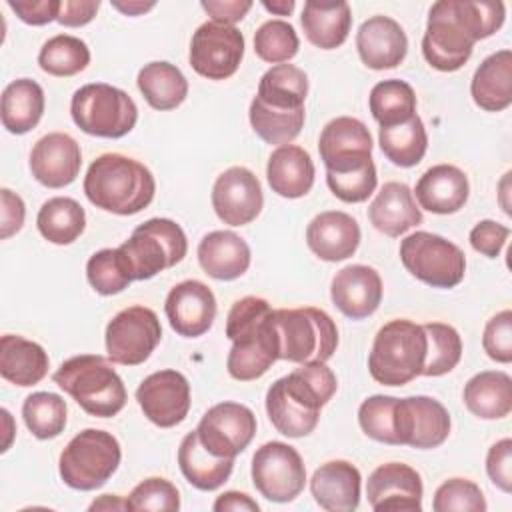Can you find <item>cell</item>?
<instances>
[{"mask_svg": "<svg viewBox=\"0 0 512 512\" xmlns=\"http://www.w3.org/2000/svg\"><path fill=\"white\" fill-rule=\"evenodd\" d=\"M120 458V442L110 432L86 428L62 450L58 460L60 478L74 490L90 492L112 478L120 466Z\"/></svg>", "mask_w": 512, "mask_h": 512, "instance_id": "obj_9", "label": "cell"}, {"mask_svg": "<svg viewBox=\"0 0 512 512\" xmlns=\"http://www.w3.org/2000/svg\"><path fill=\"white\" fill-rule=\"evenodd\" d=\"M202 446L220 458H236L256 434L254 412L238 402H220L204 412L196 426Z\"/></svg>", "mask_w": 512, "mask_h": 512, "instance_id": "obj_15", "label": "cell"}, {"mask_svg": "<svg viewBox=\"0 0 512 512\" xmlns=\"http://www.w3.org/2000/svg\"><path fill=\"white\" fill-rule=\"evenodd\" d=\"M426 338H428V350H426V362L422 368V376H444L450 370L456 368V364L462 358V338L458 330L444 322H428L422 324Z\"/></svg>", "mask_w": 512, "mask_h": 512, "instance_id": "obj_44", "label": "cell"}, {"mask_svg": "<svg viewBox=\"0 0 512 512\" xmlns=\"http://www.w3.org/2000/svg\"><path fill=\"white\" fill-rule=\"evenodd\" d=\"M422 492L420 474L402 462L380 464L366 482L368 504L374 512H418Z\"/></svg>", "mask_w": 512, "mask_h": 512, "instance_id": "obj_20", "label": "cell"}, {"mask_svg": "<svg viewBox=\"0 0 512 512\" xmlns=\"http://www.w3.org/2000/svg\"><path fill=\"white\" fill-rule=\"evenodd\" d=\"M470 94L476 106L486 112H502L512 104V52L498 50L476 68Z\"/></svg>", "mask_w": 512, "mask_h": 512, "instance_id": "obj_32", "label": "cell"}, {"mask_svg": "<svg viewBox=\"0 0 512 512\" xmlns=\"http://www.w3.org/2000/svg\"><path fill=\"white\" fill-rule=\"evenodd\" d=\"M226 336L232 340L226 368L234 380H256L278 360L272 308L264 298L244 296L236 300L226 318Z\"/></svg>", "mask_w": 512, "mask_h": 512, "instance_id": "obj_3", "label": "cell"}, {"mask_svg": "<svg viewBox=\"0 0 512 512\" xmlns=\"http://www.w3.org/2000/svg\"><path fill=\"white\" fill-rule=\"evenodd\" d=\"M80 166V144L64 132L42 136L30 152V172L46 188H64L72 184Z\"/></svg>", "mask_w": 512, "mask_h": 512, "instance_id": "obj_22", "label": "cell"}, {"mask_svg": "<svg viewBox=\"0 0 512 512\" xmlns=\"http://www.w3.org/2000/svg\"><path fill=\"white\" fill-rule=\"evenodd\" d=\"M398 446L420 450L438 448L450 434V414L430 396H408L396 402Z\"/></svg>", "mask_w": 512, "mask_h": 512, "instance_id": "obj_17", "label": "cell"}, {"mask_svg": "<svg viewBox=\"0 0 512 512\" xmlns=\"http://www.w3.org/2000/svg\"><path fill=\"white\" fill-rule=\"evenodd\" d=\"M212 508L216 512H258L260 510L256 500H252L248 494L236 492V490H228V492L220 494L214 500Z\"/></svg>", "mask_w": 512, "mask_h": 512, "instance_id": "obj_58", "label": "cell"}, {"mask_svg": "<svg viewBox=\"0 0 512 512\" xmlns=\"http://www.w3.org/2000/svg\"><path fill=\"white\" fill-rule=\"evenodd\" d=\"M326 184L332 190V194L342 202H348V204L364 202L376 190V184H378L376 166L372 162L362 170L348 172V174L326 172Z\"/></svg>", "mask_w": 512, "mask_h": 512, "instance_id": "obj_50", "label": "cell"}, {"mask_svg": "<svg viewBox=\"0 0 512 512\" xmlns=\"http://www.w3.org/2000/svg\"><path fill=\"white\" fill-rule=\"evenodd\" d=\"M360 470L346 460H330L314 470L310 492L328 512H352L360 504Z\"/></svg>", "mask_w": 512, "mask_h": 512, "instance_id": "obj_27", "label": "cell"}, {"mask_svg": "<svg viewBox=\"0 0 512 512\" xmlns=\"http://www.w3.org/2000/svg\"><path fill=\"white\" fill-rule=\"evenodd\" d=\"M244 56V34L236 26L204 22L190 40V66L208 80L230 78Z\"/></svg>", "mask_w": 512, "mask_h": 512, "instance_id": "obj_14", "label": "cell"}, {"mask_svg": "<svg viewBox=\"0 0 512 512\" xmlns=\"http://www.w3.org/2000/svg\"><path fill=\"white\" fill-rule=\"evenodd\" d=\"M48 354L24 336L4 334L0 338V374L16 386H34L48 374Z\"/></svg>", "mask_w": 512, "mask_h": 512, "instance_id": "obj_33", "label": "cell"}, {"mask_svg": "<svg viewBox=\"0 0 512 512\" xmlns=\"http://www.w3.org/2000/svg\"><path fill=\"white\" fill-rule=\"evenodd\" d=\"M414 194L420 208L432 214H454L468 200V176L454 164H436L420 176Z\"/></svg>", "mask_w": 512, "mask_h": 512, "instance_id": "obj_28", "label": "cell"}, {"mask_svg": "<svg viewBox=\"0 0 512 512\" xmlns=\"http://www.w3.org/2000/svg\"><path fill=\"white\" fill-rule=\"evenodd\" d=\"M178 466L188 484H192L198 490L212 492L230 478L234 458L214 456L202 446L196 430H192L180 442Z\"/></svg>", "mask_w": 512, "mask_h": 512, "instance_id": "obj_35", "label": "cell"}, {"mask_svg": "<svg viewBox=\"0 0 512 512\" xmlns=\"http://www.w3.org/2000/svg\"><path fill=\"white\" fill-rule=\"evenodd\" d=\"M306 94V72L294 64H276L262 74L250 104L276 114H302Z\"/></svg>", "mask_w": 512, "mask_h": 512, "instance_id": "obj_26", "label": "cell"}, {"mask_svg": "<svg viewBox=\"0 0 512 512\" xmlns=\"http://www.w3.org/2000/svg\"><path fill=\"white\" fill-rule=\"evenodd\" d=\"M488 478L506 494L512 492V440L502 438L486 454Z\"/></svg>", "mask_w": 512, "mask_h": 512, "instance_id": "obj_52", "label": "cell"}, {"mask_svg": "<svg viewBox=\"0 0 512 512\" xmlns=\"http://www.w3.org/2000/svg\"><path fill=\"white\" fill-rule=\"evenodd\" d=\"M368 218L378 232L398 238L422 222V212L404 182H386L368 206Z\"/></svg>", "mask_w": 512, "mask_h": 512, "instance_id": "obj_29", "label": "cell"}, {"mask_svg": "<svg viewBox=\"0 0 512 512\" xmlns=\"http://www.w3.org/2000/svg\"><path fill=\"white\" fill-rule=\"evenodd\" d=\"M138 90L154 110H174L188 96V80L170 62L156 60L140 68L136 78Z\"/></svg>", "mask_w": 512, "mask_h": 512, "instance_id": "obj_38", "label": "cell"}, {"mask_svg": "<svg viewBox=\"0 0 512 512\" xmlns=\"http://www.w3.org/2000/svg\"><path fill=\"white\" fill-rule=\"evenodd\" d=\"M502 2L438 0L428 12L422 54L440 72L460 70L472 56L474 44L498 32L504 24Z\"/></svg>", "mask_w": 512, "mask_h": 512, "instance_id": "obj_1", "label": "cell"}, {"mask_svg": "<svg viewBox=\"0 0 512 512\" xmlns=\"http://www.w3.org/2000/svg\"><path fill=\"white\" fill-rule=\"evenodd\" d=\"M136 400L152 424L172 428L188 416L190 384L178 370H158L140 382Z\"/></svg>", "mask_w": 512, "mask_h": 512, "instance_id": "obj_18", "label": "cell"}, {"mask_svg": "<svg viewBox=\"0 0 512 512\" xmlns=\"http://www.w3.org/2000/svg\"><path fill=\"white\" fill-rule=\"evenodd\" d=\"M334 306L352 320L374 314L382 302V278L366 264H350L338 270L330 284Z\"/></svg>", "mask_w": 512, "mask_h": 512, "instance_id": "obj_23", "label": "cell"}, {"mask_svg": "<svg viewBox=\"0 0 512 512\" xmlns=\"http://www.w3.org/2000/svg\"><path fill=\"white\" fill-rule=\"evenodd\" d=\"M108 358L122 366H138L150 358L162 340V326L152 308L128 306L106 326Z\"/></svg>", "mask_w": 512, "mask_h": 512, "instance_id": "obj_12", "label": "cell"}, {"mask_svg": "<svg viewBox=\"0 0 512 512\" xmlns=\"http://www.w3.org/2000/svg\"><path fill=\"white\" fill-rule=\"evenodd\" d=\"M262 6H264L268 12H272V14H278V16H290V14H292V10H294V6H296V2H294V0H274V2L264 0V2H262Z\"/></svg>", "mask_w": 512, "mask_h": 512, "instance_id": "obj_61", "label": "cell"}, {"mask_svg": "<svg viewBox=\"0 0 512 512\" xmlns=\"http://www.w3.org/2000/svg\"><path fill=\"white\" fill-rule=\"evenodd\" d=\"M200 6L212 16V22L234 26L252 8L250 0H202Z\"/></svg>", "mask_w": 512, "mask_h": 512, "instance_id": "obj_56", "label": "cell"}, {"mask_svg": "<svg viewBox=\"0 0 512 512\" xmlns=\"http://www.w3.org/2000/svg\"><path fill=\"white\" fill-rule=\"evenodd\" d=\"M356 48L364 66L372 70L396 68L408 52L404 28L390 16H370L356 32Z\"/></svg>", "mask_w": 512, "mask_h": 512, "instance_id": "obj_24", "label": "cell"}, {"mask_svg": "<svg viewBox=\"0 0 512 512\" xmlns=\"http://www.w3.org/2000/svg\"><path fill=\"white\" fill-rule=\"evenodd\" d=\"M90 512L94 510H128V502L122 500L120 496H114V494H104L100 496L98 500H94L90 506H88Z\"/></svg>", "mask_w": 512, "mask_h": 512, "instance_id": "obj_59", "label": "cell"}, {"mask_svg": "<svg viewBox=\"0 0 512 512\" xmlns=\"http://www.w3.org/2000/svg\"><path fill=\"white\" fill-rule=\"evenodd\" d=\"M428 338L422 324L412 320H390L372 342L368 354L370 376L384 386H404L422 376Z\"/></svg>", "mask_w": 512, "mask_h": 512, "instance_id": "obj_6", "label": "cell"}, {"mask_svg": "<svg viewBox=\"0 0 512 512\" xmlns=\"http://www.w3.org/2000/svg\"><path fill=\"white\" fill-rule=\"evenodd\" d=\"M44 90L36 80L18 78L2 90L0 118L10 134H26L38 126L44 114Z\"/></svg>", "mask_w": 512, "mask_h": 512, "instance_id": "obj_37", "label": "cell"}, {"mask_svg": "<svg viewBox=\"0 0 512 512\" xmlns=\"http://www.w3.org/2000/svg\"><path fill=\"white\" fill-rule=\"evenodd\" d=\"M314 162L310 154L296 146L284 144L278 146L266 166V178L272 188L282 198H302L314 186Z\"/></svg>", "mask_w": 512, "mask_h": 512, "instance_id": "obj_31", "label": "cell"}, {"mask_svg": "<svg viewBox=\"0 0 512 512\" xmlns=\"http://www.w3.org/2000/svg\"><path fill=\"white\" fill-rule=\"evenodd\" d=\"M86 278L102 296L118 294L134 280L120 248H104L94 252L86 262Z\"/></svg>", "mask_w": 512, "mask_h": 512, "instance_id": "obj_45", "label": "cell"}, {"mask_svg": "<svg viewBox=\"0 0 512 512\" xmlns=\"http://www.w3.org/2000/svg\"><path fill=\"white\" fill-rule=\"evenodd\" d=\"M112 6L116 10H120L122 14H126V16H138V14H144V12L152 10L156 4L154 2H138V0H134V2H116L114 0Z\"/></svg>", "mask_w": 512, "mask_h": 512, "instance_id": "obj_60", "label": "cell"}, {"mask_svg": "<svg viewBox=\"0 0 512 512\" xmlns=\"http://www.w3.org/2000/svg\"><path fill=\"white\" fill-rule=\"evenodd\" d=\"M378 142L382 154L400 168L416 166L428 148V134L422 118L416 114L408 122L398 126L380 128Z\"/></svg>", "mask_w": 512, "mask_h": 512, "instance_id": "obj_40", "label": "cell"}, {"mask_svg": "<svg viewBox=\"0 0 512 512\" xmlns=\"http://www.w3.org/2000/svg\"><path fill=\"white\" fill-rule=\"evenodd\" d=\"M8 8L30 26H44L58 20L60 0H8Z\"/></svg>", "mask_w": 512, "mask_h": 512, "instance_id": "obj_54", "label": "cell"}, {"mask_svg": "<svg viewBox=\"0 0 512 512\" xmlns=\"http://www.w3.org/2000/svg\"><path fill=\"white\" fill-rule=\"evenodd\" d=\"M118 248L130 266L132 278L148 280L182 262L188 252V240L174 220L150 218L136 226L130 238Z\"/></svg>", "mask_w": 512, "mask_h": 512, "instance_id": "obj_10", "label": "cell"}, {"mask_svg": "<svg viewBox=\"0 0 512 512\" xmlns=\"http://www.w3.org/2000/svg\"><path fill=\"white\" fill-rule=\"evenodd\" d=\"M482 348L494 362H512V310H502L494 314L482 334Z\"/></svg>", "mask_w": 512, "mask_h": 512, "instance_id": "obj_51", "label": "cell"}, {"mask_svg": "<svg viewBox=\"0 0 512 512\" xmlns=\"http://www.w3.org/2000/svg\"><path fill=\"white\" fill-rule=\"evenodd\" d=\"M298 48V34L286 20H268L254 32V52L264 62H288L298 54Z\"/></svg>", "mask_w": 512, "mask_h": 512, "instance_id": "obj_47", "label": "cell"}, {"mask_svg": "<svg viewBox=\"0 0 512 512\" xmlns=\"http://www.w3.org/2000/svg\"><path fill=\"white\" fill-rule=\"evenodd\" d=\"M368 106L380 128L398 126L416 116V94L408 82L390 78L374 84Z\"/></svg>", "mask_w": 512, "mask_h": 512, "instance_id": "obj_41", "label": "cell"}, {"mask_svg": "<svg viewBox=\"0 0 512 512\" xmlns=\"http://www.w3.org/2000/svg\"><path fill=\"white\" fill-rule=\"evenodd\" d=\"M98 8V0H60V14L56 22L66 28H78L92 22Z\"/></svg>", "mask_w": 512, "mask_h": 512, "instance_id": "obj_57", "label": "cell"}, {"mask_svg": "<svg viewBox=\"0 0 512 512\" xmlns=\"http://www.w3.org/2000/svg\"><path fill=\"white\" fill-rule=\"evenodd\" d=\"M264 206L262 186L256 174L244 166L224 170L212 186V208L230 226H246Z\"/></svg>", "mask_w": 512, "mask_h": 512, "instance_id": "obj_19", "label": "cell"}, {"mask_svg": "<svg viewBox=\"0 0 512 512\" xmlns=\"http://www.w3.org/2000/svg\"><path fill=\"white\" fill-rule=\"evenodd\" d=\"M248 242L232 230H214L198 244V262L214 280H236L250 266Z\"/></svg>", "mask_w": 512, "mask_h": 512, "instance_id": "obj_30", "label": "cell"}, {"mask_svg": "<svg viewBox=\"0 0 512 512\" xmlns=\"http://www.w3.org/2000/svg\"><path fill=\"white\" fill-rule=\"evenodd\" d=\"M372 136L366 124L352 116L330 120L318 140V152L330 174H348L372 164Z\"/></svg>", "mask_w": 512, "mask_h": 512, "instance_id": "obj_16", "label": "cell"}, {"mask_svg": "<svg viewBox=\"0 0 512 512\" xmlns=\"http://www.w3.org/2000/svg\"><path fill=\"white\" fill-rule=\"evenodd\" d=\"M0 206V238L8 240L22 228L26 206L24 200L8 188L0 190Z\"/></svg>", "mask_w": 512, "mask_h": 512, "instance_id": "obj_55", "label": "cell"}, {"mask_svg": "<svg viewBox=\"0 0 512 512\" xmlns=\"http://www.w3.org/2000/svg\"><path fill=\"white\" fill-rule=\"evenodd\" d=\"M306 38L320 50H334L348 38L352 12L348 2H318L308 0L300 14Z\"/></svg>", "mask_w": 512, "mask_h": 512, "instance_id": "obj_34", "label": "cell"}, {"mask_svg": "<svg viewBox=\"0 0 512 512\" xmlns=\"http://www.w3.org/2000/svg\"><path fill=\"white\" fill-rule=\"evenodd\" d=\"M396 396L374 394L358 408V424L362 432L382 444L398 446L396 434Z\"/></svg>", "mask_w": 512, "mask_h": 512, "instance_id": "obj_46", "label": "cell"}, {"mask_svg": "<svg viewBox=\"0 0 512 512\" xmlns=\"http://www.w3.org/2000/svg\"><path fill=\"white\" fill-rule=\"evenodd\" d=\"M432 508L434 512H484L486 498L476 482L450 478L436 488Z\"/></svg>", "mask_w": 512, "mask_h": 512, "instance_id": "obj_48", "label": "cell"}, {"mask_svg": "<svg viewBox=\"0 0 512 512\" xmlns=\"http://www.w3.org/2000/svg\"><path fill=\"white\" fill-rule=\"evenodd\" d=\"M26 428L38 440H50L66 428V402L54 392H34L22 404Z\"/></svg>", "mask_w": 512, "mask_h": 512, "instance_id": "obj_43", "label": "cell"}, {"mask_svg": "<svg viewBox=\"0 0 512 512\" xmlns=\"http://www.w3.org/2000/svg\"><path fill=\"white\" fill-rule=\"evenodd\" d=\"M156 192L152 172L138 160L108 152L98 156L84 176V194L100 210L130 216L144 210Z\"/></svg>", "mask_w": 512, "mask_h": 512, "instance_id": "obj_4", "label": "cell"}, {"mask_svg": "<svg viewBox=\"0 0 512 512\" xmlns=\"http://www.w3.org/2000/svg\"><path fill=\"white\" fill-rule=\"evenodd\" d=\"M306 244L320 260L340 262L358 250L360 226L346 212L326 210L310 220Z\"/></svg>", "mask_w": 512, "mask_h": 512, "instance_id": "obj_25", "label": "cell"}, {"mask_svg": "<svg viewBox=\"0 0 512 512\" xmlns=\"http://www.w3.org/2000/svg\"><path fill=\"white\" fill-rule=\"evenodd\" d=\"M272 326L278 340V360L296 364L326 362L338 346V328L320 308L272 310Z\"/></svg>", "mask_w": 512, "mask_h": 512, "instance_id": "obj_7", "label": "cell"}, {"mask_svg": "<svg viewBox=\"0 0 512 512\" xmlns=\"http://www.w3.org/2000/svg\"><path fill=\"white\" fill-rule=\"evenodd\" d=\"M38 64L50 76H74L90 64V48L76 36L56 34L42 44Z\"/></svg>", "mask_w": 512, "mask_h": 512, "instance_id": "obj_42", "label": "cell"}, {"mask_svg": "<svg viewBox=\"0 0 512 512\" xmlns=\"http://www.w3.org/2000/svg\"><path fill=\"white\" fill-rule=\"evenodd\" d=\"M52 378L90 416L112 418L126 406V386L100 354L72 356L60 364Z\"/></svg>", "mask_w": 512, "mask_h": 512, "instance_id": "obj_5", "label": "cell"}, {"mask_svg": "<svg viewBox=\"0 0 512 512\" xmlns=\"http://www.w3.org/2000/svg\"><path fill=\"white\" fill-rule=\"evenodd\" d=\"M336 388V376L326 362H308L278 378L266 392L272 426L288 438L308 436L318 424L320 408L332 400Z\"/></svg>", "mask_w": 512, "mask_h": 512, "instance_id": "obj_2", "label": "cell"}, {"mask_svg": "<svg viewBox=\"0 0 512 512\" xmlns=\"http://www.w3.org/2000/svg\"><path fill=\"white\" fill-rule=\"evenodd\" d=\"M128 510H160V512H174L180 508V494L178 488L166 478H146L132 488L126 498Z\"/></svg>", "mask_w": 512, "mask_h": 512, "instance_id": "obj_49", "label": "cell"}, {"mask_svg": "<svg viewBox=\"0 0 512 512\" xmlns=\"http://www.w3.org/2000/svg\"><path fill=\"white\" fill-rule=\"evenodd\" d=\"M508 236H510L508 226H504L500 222H494V220H480L470 230V244L482 256L496 258V256H500Z\"/></svg>", "mask_w": 512, "mask_h": 512, "instance_id": "obj_53", "label": "cell"}, {"mask_svg": "<svg viewBox=\"0 0 512 512\" xmlns=\"http://www.w3.org/2000/svg\"><path fill=\"white\" fill-rule=\"evenodd\" d=\"M74 124L98 138H122L138 120V106L132 96L112 84L92 82L80 86L70 100Z\"/></svg>", "mask_w": 512, "mask_h": 512, "instance_id": "obj_8", "label": "cell"}, {"mask_svg": "<svg viewBox=\"0 0 512 512\" xmlns=\"http://www.w3.org/2000/svg\"><path fill=\"white\" fill-rule=\"evenodd\" d=\"M164 312L178 336L198 338L206 334L214 324L216 298L204 282L184 280L168 292Z\"/></svg>", "mask_w": 512, "mask_h": 512, "instance_id": "obj_21", "label": "cell"}, {"mask_svg": "<svg viewBox=\"0 0 512 512\" xmlns=\"http://www.w3.org/2000/svg\"><path fill=\"white\" fill-rule=\"evenodd\" d=\"M252 482L266 500L292 502L306 484L304 460L286 442H266L252 456Z\"/></svg>", "mask_w": 512, "mask_h": 512, "instance_id": "obj_13", "label": "cell"}, {"mask_svg": "<svg viewBox=\"0 0 512 512\" xmlns=\"http://www.w3.org/2000/svg\"><path fill=\"white\" fill-rule=\"evenodd\" d=\"M38 232L52 244H72L86 228L84 208L68 196H56L42 204L36 216Z\"/></svg>", "mask_w": 512, "mask_h": 512, "instance_id": "obj_39", "label": "cell"}, {"mask_svg": "<svg viewBox=\"0 0 512 512\" xmlns=\"http://www.w3.org/2000/svg\"><path fill=\"white\" fill-rule=\"evenodd\" d=\"M400 260L414 278L432 288H454L466 272L464 252L444 236L424 230L400 242Z\"/></svg>", "mask_w": 512, "mask_h": 512, "instance_id": "obj_11", "label": "cell"}, {"mask_svg": "<svg viewBox=\"0 0 512 512\" xmlns=\"http://www.w3.org/2000/svg\"><path fill=\"white\" fill-rule=\"evenodd\" d=\"M466 408L482 420H500L512 412V378L502 370H484L464 386Z\"/></svg>", "mask_w": 512, "mask_h": 512, "instance_id": "obj_36", "label": "cell"}]
</instances>
